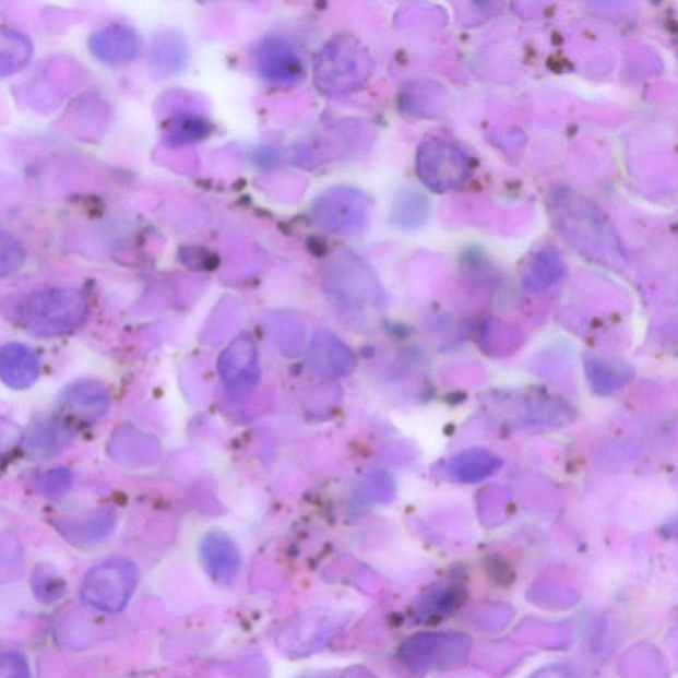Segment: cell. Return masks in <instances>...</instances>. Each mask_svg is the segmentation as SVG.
<instances>
[{"mask_svg": "<svg viewBox=\"0 0 678 678\" xmlns=\"http://www.w3.org/2000/svg\"><path fill=\"white\" fill-rule=\"evenodd\" d=\"M0 310L10 322L41 337L74 331L88 314V301L81 292L67 288L27 292L5 297Z\"/></svg>", "mask_w": 678, "mask_h": 678, "instance_id": "1", "label": "cell"}, {"mask_svg": "<svg viewBox=\"0 0 678 678\" xmlns=\"http://www.w3.org/2000/svg\"><path fill=\"white\" fill-rule=\"evenodd\" d=\"M139 569L128 559H110L93 568L85 576L81 595L85 603L103 612H120L132 598Z\"/></svg>", "mask_w": 678, "mask_h": 678, "instance_id": "2", "label": "cell"}, {"mask_svg": "<svg viewBox=\"0 0 678 678\" xmlns=\"http://www.w3.org/2000/svg\"><path fill=\"white\" fill-rule=\"evenodd\" d=\"M421 182L437 192L456 190L469 177L468 155L456 143L433 139L421 143L416 159Z\"/></svg>", "mask_w": 678, "mask_h": 678, "instance_id": "3", "label": "cell"}, {"mask_svg": "<svg viewBox=\"0 0 678 678\" xmlns=\"http://www.w3.org/2000/svg\"><path fill=\"white\" fill-rule=\"evenodd\" d=\"M217 369L229 394H250L260 377L258 346L251 335L241 334L234 340L223 352Z\"/></svg>", "mask_w": 678, "mask_h": 678, "instance_id": "4", "label": "cell"}, {"mask_svg": "<svg viewBox=\"0 0 678 678\" xmlns=\"http://www.w3.org/2000/svg\"><path fill=\"white\" fill-rule=\"evenodd\" d=\"M559 202V226L566 234H574L572 240L578 236L586 234L584 241L588 238L590 242H596L599 238L615 246V234L609 228V224L605 221V216L595 205L584 202L583 199H576L574 195L563 194L558 199Z\"/></svg>", "mask_w": 678, "mask_h": 678, "instance_id": "5", "label": "cell"}, {"mask_svg": "<svg viewBox=\"0 0 678 678\" xmlns=\"http://www.w3.org/2000/svg\"><path fill=\"white\" fill-rule=\"evenodd\" d=\"M110 406L104 385L93 379H81L68 385L60 396V407L72 418L92 423L102 419Z\"/></svg>", "mask_w": 678, "mask_h": 678, "instance_id": "6", "label": "cell"}, {"mask_svg": "<svg viewBox=\"0 0 678 678\" xmlns=\"http://www.w3.org/2000/svg\"><path fill=\"white\" fill-rule=\"evenodd\" d=\"M309 364L323 377L340 378L350 374L356 367V358L337 335L321 329L313 335Z\"/></svg>", "mask_w": 678, "mask_h": 678, "instance_id": "7", "label": "cell"}, {"mask_svg": "<svg viewBox=\"0 0 678 678\" xmlns=\"http://www.w3.org/2000/svg\"><path fill=\"white\" fill-rule=\"evenodd\" d=\"M201 557L205 572L215 583H233L239 574L241 559L238 546L224 533L213 532L204 537Z\"/></svg>", "mask_w": 678, "mask_h": 678, "instance_id": "8", "label": "cell"}, {"mask_svg": "<svg viewBox=\"0 0 678 678\" xmlns=\"http://www.w3.org/2000/svg\"><path fill=\"white\" fill-rule=\"evenodd\" d=\"M74 440L73 429L60 418H41L31 425L24 447L34 460H49L60 455Z\"/></svg>", "mask_w": 678, "mask_h": 678, "instance_id": "9", "label": "cell"}, {"mask_svg": "<svg viewBox=\"0 0 678 678\" xmlns=\"http://www.w3.org/2000/svg\"><path fill=\"white\" fill-rule=\"evenodd\" d=\"M39 359L26 345L8 344L0 347V379L9 388H31L39 377Z\"/></svg>", "mask_w": 678, "mask_h": 678, "instance_id": "10", "label": "cell"}, {"mask_svg": "<svg viewBox=\"0 0 678 678\" xmlns=\"http://www.w3.org/2000/svg\"><path fill=\"white\" fill-rule=\"evenodd\" d=\"M115 522L116 515L111 510L98 509L79 518L60 520L56 526L73 545L90 546L108 537Z\"/></svg>", "mask_w": 678, "mask_h": 678, "instance_id": "11", "label": "cell"}, {"mask_svg": "<svg viewBox=\"0 0 678 678\" xmlns=\"http://www.w3.org/2000/svg\"><path fill=\"white\" fill-rule=\"evenodd\" d=\"M90 48L104 63L121 64L132 60L139 52V39L134 31L128 27L110 26L92 35Z\"/></svg>", "mask_w": 678, "mask_h": 678, "instance_id": "12", "label": "cell"}, {"mask_svg": "<svg viewBox=\"0 0 678 678\" xmlns=\"http://www.w3.org/2000/svg\"><path fill=\"white\" fill-rule=\"evenodd\" d=\"M110 455L121 463L147 464L155 460L158 452L155 441L146 435L136 431L135 428L123 426L118 428L110 439Z\"/></svg>", "mask_w": 678, "mask_h": 678, "instance_id": "13", "label": "cell"}, {"mask_svg": "<svg viewBox=\"0 0 678 678\" xmlns=\"http://www.w3.org/2000/svg\"><path fill=\"white\" fill-rule=\"evenodd\" d=\"M264 76L277 80H294L300 76V63L292 49L282 41H270L259 52Z\"/></svg>", "mask_w": 678, "mask_h": 678, "instance_id": "14", "label": "cell"}, {"mask_svg": "<svg viewBox=\"0 0 678 678\" xmlns=\"http://www.w3.org/2000/svg\"><path fill=\"white\" fill-rule=\"evenodd\" d=\"M34 46L17 31L0 29V78L21 71L33 58Z\"/></svg>", "mask_w": 678, "mask_h": 678, "instance_id": "15", "label": "cell"}, {"mask_svg": "<svg viewBox=\"0 0 678 678\" xmlns=\"http://www.w3.org/2000/svg\"><path fill=\"white\" fill-rule=\"evenodd\" d=\"M563 273V263L559 253L554 248L547 247L534 257L528 269V285L532 288H546L556 283Z\"/></svg>", "mask_w": 678, "mask_h": 678, "instance_id": "16", "label": "cell"}, {"mask_svg": "<svg viewBox=\"0 0 678 678\" xmlns=\"http://www.w3.org/2000/svg\"><path fill=\"white\" fill-rule=\"evenodd\" d=\"M27 251L14 235L0 229V278L14 275L26 263Z\"/></svg>", "mask_w": 678, "mask_h": 678, "instance_id": "17", "label": "cell"}, {"mask_svg": "<svg viewBox=\"0 0 678 678\" xmlns=\"http://www.w3.org/2000/svg\"><path fill=\"white\" fill-rule=\"evenodd\" d=\"M33 587L37 599L45 603H52L61 598L66 593L64 581L58 572L49 566H39L33 578Z\"/></svg>", "mask_w": 678, "mask_h": 678, "instance_id": "18", "label": "cell"}, {"mask_svg": "<svg viewBox=\"0 0 678 678\" xmlns=\"http://www.w3.org/2000/svg\"><path fill=\"white\" fill-rule=\"evenodd\" d=\"M73 477L70 471L55 469L41 476L39 489L48 499H60L72 487Z\"/></svg>", "mask_w": 678, "mask_h": 678, "instance_id": "19", "label": "cell"}, {"mask_svg": "<svg viewBox=\"0 0 678 678\" xmlns=\"http://www.w3.org/2000/svg\"><path fill=\"white\" fill-rule=\"evenodd\" d=\"M0 678H31L28 664L15 653L0 655Z\"/></svg>", "mask_w": 678, "mask_h": 678, "instance_id": "20", "label": "cell"}, {"mask_svg": "<svg viewBox=\"0 0 678 678\" xmlns=\"http://www.w3.org/2000/svg\"><path fill=\"white\" fill-rule=\"evenodd\" d=\"M19 439H21V429L14 423L0 418V453L11 450Z\"/></svg>", "mask_w": 678, "mask_h": 678, "instance_id": "21", "label": "cell"}]
</instances>
